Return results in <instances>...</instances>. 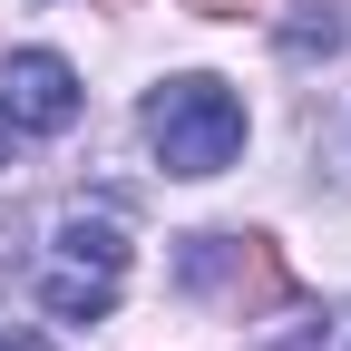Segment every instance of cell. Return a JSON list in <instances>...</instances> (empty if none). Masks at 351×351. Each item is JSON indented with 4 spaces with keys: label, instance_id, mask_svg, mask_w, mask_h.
Listing matches in <instances>:
<instances>
[{
    "label": "cell",
    "instance_id": "cell-6",
    "mask_svg": "<svg viewBox=\"0 0 351 351\" xmlns=\"http://www.w3.org/2000/svg\"><path fill=\"white\" fill-rule=\"evenodd\" d=\"M0 351H49V341H39V332H0Z\"/></svg>",
    "mask_w": 351,
    "mask_h": 351
},
{
    "label": "cell",
    "instance_id": "cell-1",
    "mask_svg": "<svg viewBox=\"0 0 351 351\" xmlns=\"http://www.w3.org/2000/svg\"><path fill=\"white\" fill-rule=\"evenodd\" d=\"M147 137H156L166 176H225L234 147H244V98H234L225 78L186 69V78H166L156 98H147Z\"/></svg>",
    "mask_w": 351,
    "mask_h": 351
},
{
    "label": "cell",
    "instance_id": "cell-5",
    "mask_svg": "<svg viewBox=\"0 0 351 351\" xmlns=\"http://www.w3.org/2000/svg\"><path fill=\"white\" fill-rule=\"evenodd\" d=\"M186 10H195V20H244L254 0H186Z\"/></svg>",
    "mask_w": 351,
    "mask_h": 351
},
{
    "label": "cell",
    "instance_id": "cell-2",
    "mask_svg": "<svg viewBox=\"0 0 351 351\" xmlns=\"http://www.w3.org/2000/svg\"><path fill=\"white\" fill-rule=\"evenodd\" d=\"M127 283V225L117 215H59V234H49V274H39V302H49L59 322H98L108 302Z\"/></svg>",
    "mask_w": 351,
    "mask_h": 351
},
{
    "label": "cell",
    "instance_id": "cell-7",
    "mask_svg": "<svg viewBox=\"0 0 351 351\" xmlns=\"http://www.w3.org/2000/svg\"><path fill=\"white\" fill-rule=\"evenodd\" d=\"M10 147H20V127H10V117H0V166H10Z\"/></svg>",
    "mask_w": 351,
    "mask_h": 351
},
{
    "label": "cell",
    "instance_id": "cell-4",
    "mask_svg": "<svg viewBox=\"0 0 351 351\" xmlns=\"http://www.w3.org/2000/svg\"><path fill=\"white\" fill-rule=\"evenodd\" d=\"M283 49H293V59H313V49L332 59V49H341V20H332V10H302V20L283 29Z\"/></svg>",
    "mask_w": 351,
    "mask_h": 351
},
{
    "label": "cell",
    "instance_id": "cell-3",
    "mask_svg": "<svg viewBox=\"0 0 351 351\" xmlns=\"http://www.w3.org/2000/svg\"><path fill=\"white\" fill-rule=\"evenodd\" d=\"M0 117H10V127H39V137H59V127L78 117V69L49 59V49L0 59Z\"/></svg>",
    "mask_w": 351,
    "mask_h": 351
}]
</instances>
